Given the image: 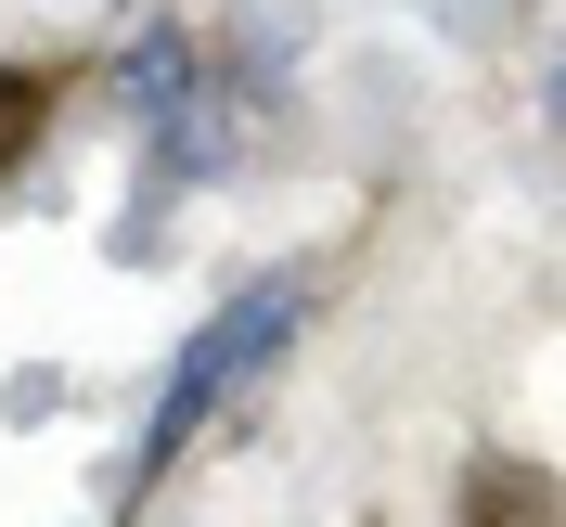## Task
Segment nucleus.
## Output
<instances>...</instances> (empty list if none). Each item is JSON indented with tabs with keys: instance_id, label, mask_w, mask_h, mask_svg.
Masks as SVG:
<instances>
[{
	"instance_id": "obj_1",
	"label": "nucleus",
	"mask_w": 566,
	"mask_h": 527,
	"mask_svg": "<svg viewBox=\"0 0 566 527\" xmlns=\"http://www.w3.org/2000/svg\"><path fill=\"white\" fill-rule=\"evenodd\" d=\"M296 322H310V283H245V296H219V309L193 322V348L168 360V387H155V438H142V476H155V463H168L180 438L219 412V399L245 387L258 360H283V335H296Z\"/></svg>"
},
{
	"instance_id": "obj_2",
	"label": "nucleus",
	"mask_w": 566,
	"mask_h": 527,
	"mask_svg": "<svg viewBox=\"0 0 566 527\" xmlns=\"http://www.w3.org/2000/svg\"><path fill=\"white\" fill-rule=\"evenodd\" d=\"M180 91H193V52H180V27L155 13V27L116 52V104H129V116H180Z\"/></svg>"
},
{
	"instance_id": "obj_3",
	"label": "nucleus",
	"mask_w": 566,
	"mask_h": 527,
	"mask_svg": "<svg viewBox=\"0 0 566 527\" xmlns=\"http://www.w3.org/2000/svg\"><path fill=\"white\" fill-rule=\"evenodd\" d=\"M39 104V91H27V77H0V141H13V116H27Z\"/></svg>"
}]
</instances>
